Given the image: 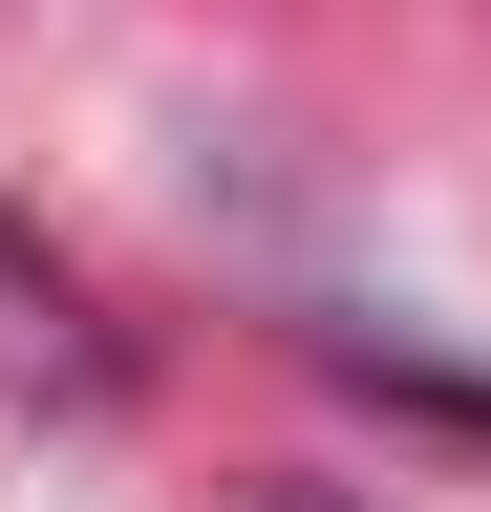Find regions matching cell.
I'll list each match as a JSON object with an SVG mask.
<instances>
[{
	"label": "cell",
	"mask_w": 491,
	"mask_h": 512,
	"mask_svg": "<svg viewBox=\"0 0 491 512\" xmlns=\"http://www.w3.org/2000/svg\"><path fill=\"white\" fill-rule=\"evenodd\" d=\"M278 512H321V491H278Z\"/></svg>",
	"instance_id": "cell-2"
},
{
	"label": "cell",
	"mask_w": 491,
	"mask_h": 512,
	"mask_svg": "<svg viewBox=\"0 0 491 512\" xmlns=\"http://www.w3.org/2000/svg\"><path fill=\"white\" fill-rule=\"evenodd\" d=\"M0 278H22V235H0Z\"/></svg>",
	"instance_id": "cell-1"
}]
</instances>
